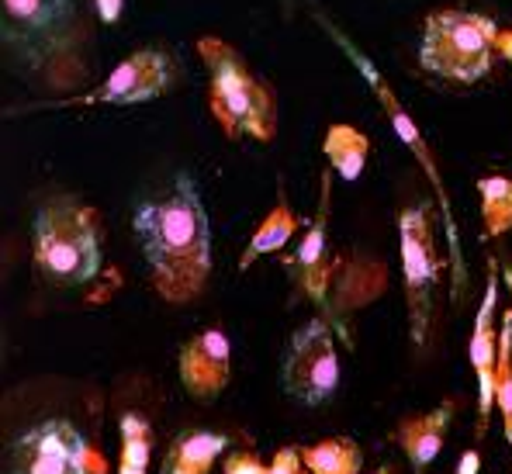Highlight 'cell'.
<instances>
[{
	"instance_id": "obj_29",
	"label": "cell",
	"mask_w": 512,
	"mask_h": 474,
	"mask_svg": "<svg viewBox=\"0 0 512 474\" xmlns=\"http://www.w3.org/2000/svg\"><path fill=\"white\" fill-rule=\"evenodd\" d=\"M301 474H312V471H308V468H305V471H301Z\"/></svg>"
},
{
	"instance_id": "obj_24",
	"label": "cell",
	"mask_w": 512,
	"mask_h": 474,
	"mask_svg": "<svg viewBox=\"0 0 512 474\" xmlns=\"http://www.w3.org/2000/svg\"><path fill=\"white\" fill-rule=\"evenodd\" d=\"M94 7H97L101 25H118L125 14V0H94Z\"/></svg>"
},
{
	"instance_id": "obj_22",
	"label": "cell",
	"mask_w": 512,
	"mask_h": 474,
	"mask_svg": "<svg viewBox=\"0 0 512 474\" xmlns=\"http://www.w3.org/2000/svg\"><path fill=\"white\" fill-rule=\"evenodd\" d=\"M225 474H270V464H263L256 454L236 450V454L225 457Z\"/></svg>"
},
{
	"instance_id": "obj_20",
	"label": "cell",
	"mask_w": 512,
	"mask_h": 474,
	"mask_svg": "<svg viewBox=\"0 0 512 474\" xmlns=\"http://www.w3.org/2000/svg\"><path fill=\"white\" fill-rule=\"evenodd\" d=\"M149 461H153V426L139 412H125L118 474H149Z\"/></svg>"
},
{
	"instance_id": "obj_5",
	"label": "cell",
	"mask_w": 512,
	"mask_h": 474,
	"mask_svg": "<svg viewBox=\"0 0 512 474\" xmlns=\"http://www.w3.org/2000/svg\"><path fill=\"white\" fill-rule=\"evenodd\" d=\"M319 25L326 28L329 39L340 45L343 56L353 63V70H357L360 77H364V84L371 87V94L378 97V104L384 108V115H388L391 129H395V135L402 139V146L409 149L412 160H416L419 167H423L426 180L433 184L436 205H440L443 222H447V253H450V274H454V295H461V284H464V277H468V267H464V253H461V236H457V222H454V208H450L447 184H443L440 167H436V156H433V149H429L423 129H419V122L412 118V111L402 104V97L395 94V87H391L388 80H384V73L378 70V63H374V59L367 56V52L360 49V45L353 42L340 25H333V21L322 18V14H319Z\"/></svg>"
},
{
	"instance_id": "obj_21",
	"label": "cell",
	"mask_w": 512,
	"mask_h": 474,
	"mask_svg": "<svg viewBox=\"0 0 512 474\" xmlns=\"http://www.w3.org/2000/svg\"><path fill=\"white\" fill-rule=\"evenodd\" d=\"M495 412L502 416V433L512 461V312L499 326V364H495Z\"/></svg>"
},
{
	"instance_id": "obj_4",
	"label": "cell",
	"mask_w": 512,
	"mask_h": 474,
	"mask_svg": "<svg viewBox=\"0 0 512 474\" xmlns=\"http://www.w3.org/2000/svg\"><path fill=\"white\" fill-rule=\"evenodd\" d=\"M194 49L205 59L208 77H212L208 108H212L225 139L250 135L256 142H274L277 101L270 94V87L246 66V59L225 39H215V35H201L194 42Z\"/></svg>"
},
{
	"instance_id": "obj_26",
	"label": "cell",
	"mask_w": 512,
	"mask_h": 474,
	"mask_svg": "<svg viewBox=\"0 0 512 474\" xmlns=\"http://www.w3.org/2000/svg\"><path fill=\"white\" fill-rule=\"evenodd\" d=\"M481 471V457L478 450H464L461 464H457V474H478Z\"/></svg>"
},
{
	"instance_id": "obj_11",
	"label": "cell",
	"mask_w": 512,
	"mask_h": 474,
	"mask_svg": "<svg viewBox=\"0 0 512 474\" xmlns=\"http://www.w3.org/2000/svg\"><path fill=\"white\" fill-rule=\"evenodd\" d=\"M499 274H495V260L488 263V281L485 295H481L478 315H474V333H471V371L474 385H478V436H485L488 419L495 412V364H499Z\"/></svg>"
},
{
	"instance_id": "obj_12",
	"label": "cell",
	"mask_w": 512,
	"mask_h": 474,
	"mask_svg": "<svg viewBox=\"0 0 512 474\" xmlns=\"http://www.w3.org/2000/svg\"><path fill=\"white\" fill-rule=\"evenodd\" d=\"M180 385L198 402H215L232 381V340L225 329L208 326L180 350Z\"/></svg>"
},
{
	"instance_id": "obj_23",
	"label": "cell",
	"mask_w": 512,
	"mask_h": 474,
	"mask_svg": "<svg viewBox=\"0 0 512 474\" xmlns=\"http://www.w3.org/2000/svg\"><path fill=\"white\" fill-rule=\"evenodd\" d=\"M305 471V461H301V450H277L274 461H270V474H301Z\"/></svg>"
},
{
	"instance_id": "obj_28",
	"label": "cell",
	"mask_w": 512,
	"mask_h": 474,
	"mask_svg": "<svg viewBox=\"0 0 512 474\" xmlns=\"http://www.w3.org/2000/svg\"><path fill=\"white\" fill-rule=\"evenodd\" d=\"M374 474H391V468H381V471H374Z\"/></svg>"
},
{
	"instance_id": "obj_27",
	"label": "cell",
	"mask_w": 512,
	"mask_h": 474,
	"mask_svg": "<svg viewBox=\"0 0 512 474\" xmlns=\"http://www.w3.org/2000/svg\"><path fill=\"white\" fill-rule=\"evenodd\" d=\"M506 288H509V298H512V267H506ZM509 312H512V305H509Z\"/></svg>"
},
{
	"instance_id": "obj_16",
	"label": "cell",
	"mask_w": 512,
	"mask_h": 474,
	"mask_svg": "<svg viewBox=\"0 0 512 474\" xmlns=\"http://www.w3.org/2000/svg\"><path fill=\"white\" fill-rule=\"evenodd\" d=\"M322 153H326L329 170H333L336 177H343L346 184H357V180L364 177L367 156H371V139L360 129H353V125L336 122L326 129Z\"/></svg>"
},
{
	"instance_id": "obj_15",
	"label": "cell",
	"mask_w": 512,
	"mask_h": 474,
	"mask_svg": "<svg viewBox=\"0 0 512 474\" xmlns=\"http://www.w3.org/2000/svg\"><path fill=\"white\" fill-rule=\"evenodd\" d=\"M229 440L222 433H208V430H191L180 433L170 443L167 457H163L160 474H212L215 461L225 454Z\"/></svg>"
},
{
	"instance_id": "obj_13",
	"label": "cell",
	"mask_w": 512,
	"mask_h": 474,
	"mask_svg": "<svg viewBox=\"0 0 512 474\" xmlns=\"http://www.w3.org/2000/svg\"><path fill=\"white\" fill-rule=\"evenodd\" d=\"M329 205H333V170L322 173L319 184V212L308 222L305 236H301L291 267H295V281L301 284L312 302L329 305V281H333V257H329Z\"/></svg>"
},
{
	"instance_id": "obj_1",
	"label": "cell",
	"mask_w": 512,
	"mask_h": 474,
	"mask_svg": "<svg viewBox=\"0 0 512 474\" xmlns=\"http://www.w3.org/2000/svg\"><path fill=\"white\" fill-rule=\"evenodd\" d=\"M132 232L163 302L191 305L205 295L212 281V222L191 173L177 170L163 194L135 201Z\"/></svg>"
},
{
	"instance_id": "obj_18",
	"label": "cell",
	"mask_w": 512,
	"mask_h": 474,
	"mask_svg": "<svg viewBox=\"0 0 512 474\" xmlns=\"http://www.w3.org/2000/svg\"><path fill=\"white\" fill-rule=\"evenodd\" d=\"M301 461L312 474H360L364 450L350 436H326V440L301 450Z\"/></svg>"
},
{
	"instance_id": "obj_7",
	"label": "cell",
	"mask_w": 512,
	"mask_h": 474,
	"mask_svg": "<svg viewBox=\"0 0 512 474\" xmlns=\"http://www.w3.org/2000/svg\"><path fill=\"white\" fill-rule=\"evenodd\" d=\"M104 457L70 419L49 416L21 430L7 447V474H101Z\"/></svg>"
},
{
	"instance_id": "obj_2",
	"label": "cell",
	"mask_w": 512,
	"mask_h": 474,
	"mask_svg": "<svg viewBox=\"0 0 512 474\" xmlns=\"http://www.w3.org/2000/svg\"><path fill=\"white\" fill-rule=\"evenodd\" d=\"M0 39L21 70L52 87L84 80V28L73 0H0Z\"/></svg>"
},
{
	"instance_id": "obj_6",
	"label": "cell",
	"mask_w": 512,
	"mask_h": 474,
	"mask_svg": "<svg viewBox=\"0 0 512 474\" xmlns=\"http://www.w3.org/2000/svg\"><path fill=\"white\" fill-rule=\"evenodd\" d=\"M495 28L492 18L474 11H433L423 25L419 66L433 77L454 84H478L492 73L495 63Z\"/></svg>"
},
{
	"instance_id": "obj_10",
	"label": "cell",
	"mask_w": 512,
	"mask_h": 474,
	"mask_svg": "<svg viewBox=\"0 0 512 474\" xmlns=\"http://www.w3.org/2000/svg\"><path fill=\"white\" fill-rule=\"evenodd\" d=\"M173 87V66L170 56L160 49H135L128 52L122 63L108 73L90 94L70 97L63 101L66 108H97V104H108V108H128V104H146L163 97Z\"/></svg>"
},
{
	"instance_id": "obj_14",
	"label": "cell",
	"mask_w": 512,
	"mask_h": 474,
	"mask_svg": "<svg viewBox=\"0 0 512 474\" xmlns=\"http://www.w3.org/2000/svg\"><path fill=\"white\" fill-rule=\"evenodd\" d=\"M450 419H454V405L447 402V405H436L426 416H409L398 423L395 440H398V447L405 450V457H409L416 474H423L429 464L440 457L443 443H447Z\"/></svg>"
},
{
	"instance_id": "obj_8",
	"label": "cell",
	"mask_w": 512,
	"mask_h": 474,
	"mask_svg": "<svg viewBox=\"0 0 512 474\" xmlns=\"http://www.w3.org/2000/svg\"><path fill=\"white\" fill-rule=\"evenodd\" d=\"M340 378L343 367L333 326L322 315H315L291 336L288 353L281 360V388L301 405H322L336 395Z\"/></svg>"
},
{
	"instance_id": "obj_19",
	"label": "cell",
	"mask_w": 512,
	"mask_h": 474,
	"mask_svg": "<svg viewBox=\"0 0 512 474\" xmlns=\"http://www.w3.org/2000/svg\"><path fill=\"white\" fill-rule=\"evenodd\" d=\"M481 222H485V236L499 239L512 232V177H481Z\"/></svg>"
},
{
	"instance_id": "obj_9",
	"label": "cell",
	"mask_w": 512,
	"mask_h": 474,
	"mask_svg": "<svg viewBox=\"0 0 512 474\" xmlns=\"http://www.w3.org/2000/svg\"><path fill=\"white\" fill-rule=\"evenodd\" d=\"M398 246H402V284L412 343L423 346L429 333V315H433V288L443 267L433 239V212L426 205L405 208L398 215Z\"/></svg>"
},
{
	"instance_id": "obj_30",
	"label": "cell",
	"mask_w": 512,
	"mask_h": 474,
	"mask_svg": "<svg viewBox=\"0 0 512 474\" xmlns=\"http://www.w3.org/2000/svg\"><path fill=\"white\" fill-rule=\"evenodd\" d=\"M284 4H288V0H284Z\"/></svg>"
},
{
	"instance_id": "obj_3",
	"label": "cell",
	"mask_w": 512,
	"mask_h": 474,
	"mask_svg": "<svg viewBox=\"0 0 512 474\" xmlns=\"http://www.w3.org/2000/svg\"><path fill=\"white\" fill-rule=\"evenodd\" d=\"M32 257L56 288L90 284L101 270V215L73 194H56L35 212Z\"/></svg>"
},
{
	"instance_id": "obj_17",
	"label": "cell",
	"mask_w": 512,
	"mask_h": 474,
	"mask_svg": "<svg viewBox=\"0 0 512 474\" xmlns=\"http://www.w3.org/2000/svg\"><path fill=\"white\" fill-rule=\"evenodd\" d=\"M301 229V218L295 215V208L288 205V198H277V205L270 208L267 218H263L260 225H256V232L250 236V243H246L243 257H239V270H250L253 260L260 257H270V253H281L284 246L291 243V236Z\"/></svg>"
},
{
	"instance_id": "obj_25",
	"label": "cell",
	"mask_w": 512,
	"mask_h": 474,
	"mask_svg": "<svg viewBox=\"0 0 512 474\" xmlns=\"http://www.w3.org/2000/svg\"><path fill=\"white\" fill-rule=\"evenodd\" d=\"M495 52H499L506 63H512V28H499V35H495Z\"/></svg>"
}]
</instances>
